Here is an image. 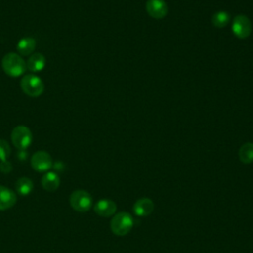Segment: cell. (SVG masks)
Returning a JSON list of instances; mask_svg holds the SVG:
<instances>
[{"label": "cell", "mask_w": 253, "mask_h": 253, "mask_svg": "<svg viewBox=\"0 0 253 253\" xmlns=\"http://www.w3.org/2000/svg\"><path fill=\"white\" fill-rule=\"evenodd\" d=\"M230 21V15L226 11H218L212 15L211 22L215 28L221 29L225 27Z\"/></svg>", "instance_id": "e0dca14e"}, {"label": "cell", "mask_w": 253, "mask_h": 253, "mask_svg": "<svg viewBox=\"0 0 253 253\" xmlns=\"http://www.w3.org/2000/svg\"><path fill=\"white\" fill-rule=\"evenodd\" d=\"M15 188L19 195L28 196L33 191L34 184L31 179H29L27 177H22L17 180V182L15 184Z\"/></svg>", "instance_id": "9a60e30c"}, {"label": "cell", "mask_w": 253, "mask_h": 253, "mask_svg": "<svg viewBox=\"0 0 253 253\" xmlns=\"http://www.w3.org/2000/svg\"><path fill=\"white\" fill-rule=\"evenodd\" d=\"M2 68L4 72L11 77H19L27 69L25 60L16 52H8L2 58Z\"/></svg>", "instance_id": "6da1fadb"}, {"label": "cell", "mask_w": 253, "mask_h": 253, "mask_svg": "<svg viewBox=\"0 0 253 253\" xmlns=\"http://www.w3.org/2000/svg\"><path fill=\"white\" fill-rule=\"evenodd\" d=\"M36 48V41L34 38H23L18 42L17 50L21 55L27 56L33 53Z\"/></svg>", "instance_id": "5bb4252c"}, {"label": "cell", "mask_w": 253, "mask_h": 253, "mask_svg": "<svg viewBox=\"0 0 253 253\" xmlns=\"http://www.w3.org/2000/svg\"><path fill=\"white\" fill-rule=\"evenodd\" d=\"M31 165L37 172H47L52 166L51 156L46 151H37L32 155Z\"/></svg>", "instance_id": "52a82bcc"}, {"label": "cell", "mask_w": 253, "mask_h": 253, "mask_svg": "<svg viewBox=\"0 0 253 253\" xmlns=\"http://www.w3.org/2000/svg\"><path fill=\"white\" fill-rule=\"evenodd\" d=\"M132 226H133V218L126 211L116 213L113 216L110 223L112 232L118 236L126 235L131 230Z\"/></svg>", "instance_id": "7a4b0ae2"}, {"label": "cell", "mask_w": 253, "mask_h": 253, "mask_svg": "<svg viewBox=\"0 0 253 253\" xmlns=\"http://www.w3.org/2000/svg\"><path fill=\"white\" fill-rule=\"evenodd\" d=\"M154 210V204L149 198H141L138 199L133 207V212L138 216H147L149 215Z\"/></svg>", "instance_id": "30bf717a"}, {"label": "cell", "mask_w": 253, "mask_h": 253, "mask_svg": "<svg viewBox=\"0 0 253 253\" xmlns=\"http://www.w3.org/2000/svg\"><path fill=\"white\" fill-rule=\"evenodd\" d=\"M95 212L103 217H109L116 213L117 205L114 201L109 199H103L98 201L94 206Z\"/></svg>", "instance_id": "9c48e42d"}, {"label": "cell", "mask_w": 253, "mask_h": 253, "mask_svg": "<svg viewBox=\"0 0 253 253\" xmlns=\"http://www.w3.org/2000/svg\"><path fill=\"white\" fill-rule=\"evenodd\" d=\"M147 14L153 19H163L168 13V6L164 0H147L145 4Z\"/></svg>", "instance_id": "ba28073f"}, {"label": "cell", "mask_w": 253, "mask_h": 253, "mask_svg": "<svg viewBox=\"0 0 253 253\" xmlns=\"http://www.w3.org/2000/svg\"><path fill=\"white\" fill-rule=\"evenodd\" d=\"M22 91L30 97H39L43 93L44 84L36 74H27L21 79Z\"/></svg>", "instance_id": "3957f363"}, {"label": "cell", "mask_w": 253, "mask_h": 253, "mask_svg": "<svg viewBox=\"0 0 253 253\" xmlns=\"http://www.w3.org/2000/svg\"><path fill=\"white\" fill-rule=\"evenodd\" d=\"M16 202V194L11 189L0 186V211H5L12 208Z\"/></svg>", "instance_id": "8fae6325"}, {"label": "cell", "mask_w": 253, "mask_h": 253, "mask_svg": "<svg viewBox=\"0 0 253 253\" xmlns=\"http://www.w3.org/2000/svg\"><path fill=\"white\" fill-rule=\"evenodd\" d=\"M45 64H46L45 57L43 56V54H42V53H40V52H35V53H33V54L29 57V59H28V61H27V63H26L27 68H28L29 70L33 71V72L42 71V70L44 68Z\"/></svg>", "instance_id": "4fadbf2b"}, {"label": "cell", "mask_w": 253, "mask_h": 253, "mask_svg": "<svg viewBox=\"0 0 253 253\" xmlns=\"http://www.w3.org/2000/svg\"><path fill=\"white\" fill-rule=\"evenodd\" d=\"M11 153L9 143L5 139H0V161H6Z\"/></svg>", "instance_id": "ac0fdd59"}, {"label": "cell", "mask_w": 253, "mask_h": 253, "mask_svg": "<svg viewBox=\"0 0 253 253\" xmlns=\"http://www.w3.org/2000/svg\"><path fill=\"white\" fill-rule=\"evenodd\" d=\"M11 139L14 146L20 150H25L31 145L33 141V134L28 126H17L12 130Z\"/></svg>", "instance_id": "5b68a950"}, {"label": "cell", "mask_w": 253, "mask_h": 253, "mask_svg": "<svg viewBox=\"0 0 253 253\" xmlns=\"http://www.w3.org/2000/svg\"><path fill=\"white\" fill-rule=\"evenodd\" d=\"M239 160L244 164H249L253 162V143L246 142L244 143L238 151Z\"/></svg>", "instance_id": "2e32d148"}, {"label": "cell", "mask_w": 253, "mask_h": 253, "mask_svg": "<svg viewBox=\"0 0 253 253\" xmlns=\"http://www.w3.org/2000/svg\"><path fill=\"white\" fill-rule=\"evenodd\" d=\"M69 203L71 208L76 211L86 212L91 209L93 200L88 192L84 190H75L69 197Z\"/></svg>", "instance_id": "277c9868"}, {"label": "cell", "mask_w": 253, "mask_h": 253, "mask_svg": "<svg viewBox=\"0 0 253 253\" xmlns=\"http://www.w3.org/2000/svg\"><path fill=\"white\" fill-rule=\"evenodd\" d=\"M12 170V165L9 161H1L0 163V171L3 173H9Z\"/></svg>", "instance_id": "d6986e66"}, {"label": "cell", "mask_w": 253, "mask_h": 253, "mask_svg": "<svg viewBox=\"0 0 253 253\" xmlns=\"http://www.w3.org/2000/svg\"><path fill=\"white\" fill-rule=\"evenodd\" d=\"M233 35L241 40L248 38L252 31V25L249 18L245 15H237L234 17L231 25Z\"/></svg>", "instance_id": "8992f818"}, {"label": "cell", "mask_w": 253, "mask_h": 253, "mask_svg": "<svg viewBox=\"0 0 253 253\" xmlns=\"http://www.w3.org/2000/svg\"><path fill=\"white\" fill-rule=\"evenodd\" d=\"M60 185L59 176L54 172H46L42 178V186L45 191L54 192Z\"/></svg>", "instance_id": "7c38bea8"}]
</instances>
